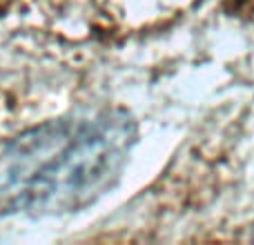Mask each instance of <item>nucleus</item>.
<instances>
[{
    "label": "nucleus",
    "mask_w": 254,
    "mask_h": 245,
    "mask_svg": "<svg viewBox=\"0 0 254 245\" xmlns=\"http://www.w3.org/2000/svg\"><path fill=\"white\" fill-rule=\"evenodd\" d=\"M138 127L121 107L83 110L20 131L0 149V214L58 216L107 194Z\"/></svg>",
    "instance_id": "1"
}]
</instances>
